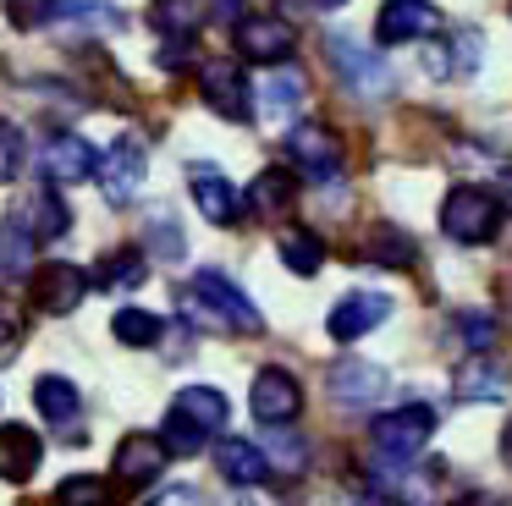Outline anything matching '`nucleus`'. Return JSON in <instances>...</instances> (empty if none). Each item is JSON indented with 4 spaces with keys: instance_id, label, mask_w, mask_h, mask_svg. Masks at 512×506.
<instances>
[{
    "instance_id": "11",
    "label": "nucleus",
    "mask_w": 512,
    "mask_h": 506,
    "mask_svg": "<svg viewBox=\"0 0 512 506\" xmlns=\"http://www.w3.org/2000/svg\"><path fill=\"white\" fill-rule=\"evenodd\" d=\"M28 292H34V303L45 308V314H72V308L83 303V292H89V275L78 270V264H39L34 281H28Z\"/></svg>"
},
{
    "instance_id": "32",
    "label": "nucleus",
    "mask_w": 512,
    "mask_h": 506,
    "mask_svg": "<svg viewBox=\"0 0 512 506\" xmlns=\"http://www.w3.org/2000/svg\"><path fill=\"white\" fill-rule=\"evenodd\" d=\"M479 61H485V39H479L474 28H457L452 39H446V72H452V77H474Z\"/></svg>"
},
{
    "instance_id": "41",
    "label": "nucleus",
    "mask_w": 512,
    "mask_h": 506,
    "mask_svg": "<svg viewBox=\"0 0 512 506\" xmlns=\"http://www.w3.org/2000/svg\"><path fill=\"white\" fill-rule=\"evenodd\" d=\"M237 11H243V0H215V17H221V22H232Z\"/></svg>"
},
{
    "instance_id": "17",
    "label": "nucleus",
    "mask_w": 512,
    "mask_h": 506,
    "mask_svg": "<svg viewBox=\"0 0 512 506\" xmlns=\"http://www.w3.org/2000/svg\"><path fill=\"white\" fill-rule=\"evenodd\" d=\"M452 391H457V402H501V396L512 391V380H507V369H501L490 352H474V358L457 369Z\"/></svg>"
},
{
    "instance_id": "7",
    "label": "nucleus",
    "mask_w": 512,
    "mask_h": 506,
    "mask_svg": "<svg viewBox=\"0 0 512 506\" xmlns=\"http://www.w3.org/2000/svg\"><path fill=\"white\" fill-rule=\"evenodd\" d=\"M199 94L221 121H254V88L237 72V61H204L199 66Z\"/></svg>"
},
{
    "instance_id": "27",
    "label": "nucleus",
    "mask_w": 512,
    "mask_h": 506,
    "mask_svg": "<svg viewBox=\"0 0 512 506\" xmlns=\"http://www.w3.org/2000/svg\"><path fill=\"white\" fill-rule=\"evenodd\" d=\"M276 253H281V264H287L292 275H320V264H325V242L314 237V231H281V242H276Z\"/></svg>"
},
{
    "instance_id": "15",
    "label": "nucleus",
    "mask_w": 512,
    "mask_h": 506,
    "mask_svg": "<svg viewBox=\"0 0 512 506\" xmlns=\"http://www.w3.org/2000/svg\"><path fill=\"white\" fill-rule=\"evenodd\" d=\"M380 319H391V297H386V292H347L342 303L331 308L325 330H331V341H342V347H347V341L369 336Z\"/></svg>"
},
{
    "instance_id": "9",
    "label": "nucleus",
    "mask_w": 512,
    "mask_h": 506,
    "mask_svg": "<svg viewBox=\"0 0 512 506\" xmlns=\"http://www.w3.org/2000/svg\"><path fill=\"white\" fill-rule=\"evenodd\" d=\"M248 407H254L259 424H292V418L303 413V391H298V380H292L287 369H276V363H270V369L254 374Z\"/></svg>"
},
{
    "instance_id": "33",
    "label": "nucleus",
    "mask_w": 512,
    "mask_h": 506,
    "mask_svg": "<svg viewBox=\"0 0 512 506\" xmlns=\"http://www.w3.org/2000/svg\"><path fill=\"white\" fill-rule=\"evenodd\" d=\"M452 330L463 336L468 352H490V347H496V314H490V308H463V314L452 319Z\"/></svg>"
},
{
    "instance_id": "12",
    "label": "nucleus",
    "mask_w": 512,
    "mask_h": 506,
    "mask_svg": "<svg viewBox=\"0 0 512 506\" xmlns=\"http://www.w3.org/2000/svg\"><path fill=\"white\" fill-rule=\"evenodd\" d=\"M232 44H237V55L254 61V66H281L292 55V28L281 17H248L232 28Z\"/></svg>"
},
{
    "instance_id": "36",
    "label": "nucleus",
    "mask_w": 512,
    "mask_h": 506,
    "mask_svg": "<svg viewBox=\"0 0 512 506\" xmlns=\"http://www.w3.org/2000/svg\"><path fill=\"white\" fill-rule=\"evenodd\" d=\"M23 154H28L23 132H17V127H0V182H17V171H23Z\"/></svg>"
},
{
    "instance_id": "34",
    "label": "nucleus",
    "mask_w": 512,
    "mask_h": 506,
    "mask_svg": "<svg viewBox=\"0 0 512 506\" xmlns=\"http://www.w3.org/2000/svg\"><path fill=\"white\" fill-rule=\"evenodd\" d=\"M149 248H155L160 264H177L182 259V231H177V220H171V215L149 220Z\"/></svg>"
},
{
    "instance_id": "21",
    "label": "nucleus",
    "mask_w": 512,
    "mask_h": 506,
    "mask_svg": "<svg viewBox=\"0 0 512 506\" xmlns=\"http://www.w3.org/2000/svg\"><path fill=\"white\" fill-rule=\"evenodd\" d=\"M171 413L188 418L199 435L215 440V429L226 424V396L215 391V385H188V391H177V402H171Z\"/></svg>"
},
{
    "instance_id": "26",
    "label": "nucleus",
    "mask_w": 512,
    "mask_h": 506,
    "mask_svg": "<svg viewBox=\"0 0 512 506\" xmlns=\"http://www.w3.org/2000/svg\"><path fill=\"white\" fill-rule=\"evenodd\" d=\"M34 402H39V413H45L50 424H72L78 407H83V396H78V385H72L67 374H45V380L34 385Z\"/></svg>"
},
{
    "instance_id": "8",
    "label": "nucleus",
    "mask_w": 512,
    "mask_h": 506,
    "mask_svg": "<svg viewBox=\"0 0 512 506\" xmlns=\"http://www.w3.org/2000/svg\"><path fill=\"white\" fill-rule=\"evenodd\" d=\"M386 369L380 363H364V358H342L325 369V391H331V402L342 407H375L380 396H386Z\"/></svg>"
},
{
    "instance_id": "24",
    "label": "nucleus",
    "mask_w": 512,
    "mask_h": 506,
    "mask_svg": "<svg viewBox=\"0 0 512 506\" xmlns=\"http://www.w3.org/2000/svg\"><path fill=\"white\" fill-rule=\"evenodd\" d=\"M204 22V0H155L149 6V28L166 39H193Z\"/></svg>"
},
{
    "instance_id": "25",
    "label": "nucleus",
    "mask_w": 512,
    "mask_h": 506,
    "mask_svg": "<svg viewBox=\"0 0 512 506\" xmlns=\"http://www.w3.org/2000/svg\"><path fill=\"white\" fill-rule=\"evenodd\" d=\"M292 193H298V187H292V171L270 165V171L254 176V187L243 193V204H254L259 215H287V209H292Z\"/></svg>"
},
{
    "instance_id": "42",
    "label": "nucleus",
    "mask_w": 512,
    "mask_h": 506,
    "mask_svg": "<svg viewBox=\"0 0 512 506\" xmlns=\"http://www.w3.org/2000/svg\"><path fill=\"white\" fill-rule=\"evenodd\" d=\"M501 457H507V468H512V418L501 424Z\"/></svg>"
},
{
    "instance_id": "37",
    "label": "nucleus",
    "mask_w": 512,
    "mask_h": 506,
    "mask_svg": "<svg viewBox=\"0 0 512 506\" xmlns=\"http://www.w3.org/2000/svg\"><path fill=\"white\" fill-rule=\"evenodd\" d=\"M23 330H28V314L17 308V297L0 292V352L17 347V341H23Z\"/></svg>"
},
{
    "instance_id": "29",
    "label": "nucleus",
    "mask_w": 512,
    "mask_h": 506,
    "mask_svg": "<svg viewBox=\"0 0 512 506\" xmlns=\"http://www.w3.org/2000/svg\"><path fill=\"white\" fill-rule=\"evenodd\" d=\"M369 259H375V264H391V270H413V264H419V248H413L408 231L375 226V231H369Z\"/></svg>"
},
{
    "instance_id": "2",
    "label": "nucleus",
    "mask_w": 512,
    "mask_h": 506,
    "mask_svg": "<svg viewBox=\"0 0 512 506\" xmlns=\"http://www.w3.org/2000/svg\"><path fill=\"white\" fill-rule=\"evenodd\" d=\"M441 231H446L452 242H463V248L490 242V237L501 231V204H496V193H490V187H474V182L452 187V193H446V204H441Z\"/></svg>"
},
{
    "instance_id": "10",
    "label": "nucleus",
    "mask_w": 512,
    "mask_h": 506,
    "mask_svg": "<svg viewBox=\"0 0 512 506\" xmlns=\"http://www.w3.org/2000/svg\"><path fill=\"white\" fill-rule=\"evenodd\" d=\"M188 187H193V204H199V215L210 220V226H237V220H243V193H237L215 165H204V160L188 165Z\"/></svg>"
},
{
    "instance_id": "28",
    "label": "nucleus",
    "mask_w": 512,
    "mask_h": 506,
    "mask_svg": "<svg viewBox=\"0 0 512 506\" xmlns=\"http://www.w3.org/2000/svg\"><path fill=\"white\" fill-rule=\"evenodd\" d=\"M111 336L122 341V347H160V336H166V319L149 314V308H122V314L111 319Z\"/></svg>"
},
{
    "instance_id": "38",
    "label": "nucleus",
    "mask_w": 512,
    "mask_h": 506,
    "mask_svg": "<svg viewBox=\"0 0 512 506\" xmlns=\"http://www.w3.org/2000/svg\"><path fill=\"white\" fill-rule=\"evenodd\" d=\"M149 506H204V495L193 490V484H171V490H160Z\"/></svg>"
},
{
    "instance_id": "3",
    "label": "nucleus",
    "mask_w": 512,
    "mask_h": 506,
    "mask_svg": "<svg viewBox=\"0 0 512 506\" xmlns=\"http://www.w3.org/2000/svg\"><path fill=\"white\" fill-rule=\"evenodd\" d=\"M430 435H435V407H424V402L391 407V413H380L375 424H369V440H375V451L386 462L419 457V451L430 446Z\"/></svg>"
},
{
    "instance_id": "35",
    "label": "nucleus",
    "mask_w": 512,
    "mask_h": 506,
    "mask_svg": "<svg viewBox=\"0 0 512 506\" xmlns=\"http://www.w3.org/2000/svg\"><path fill=\"white\" fill-rule=\"evenodd\" d=\"M0 6H6V17H12L17 28H45L61 11V0H0Z\"/></svg>"
},
{
    "instance_id": "14",
    "label": "nucleus",
    "mask_w": 512,
    "mask_h": 506,
    "mask_svg": "<svg viewBox=\"0 0 512 506\" xmlns=\"http://www.w3.org/2000/svg\"><path fill=\"white\" fill-rule=\"evenodd\" d=\"M39 165H45V176L56 187H72V182H89V176H94L100 149H94V143H83L78 132H56V138L39 149Z\"/></svg>"
},
{
    "instance_id": "19",
    "label": "nucleus",
    "mask_w": 512,
    "mask_h": 506,
    "mask_svg": "<svg viewBox=\"0 0 512 506\" xmlns=\"http://www.w3.org/2000/svg\"><path fill=\"white\" fill-rule=\"evenodd\" d=\"M39 457H45V446H39V435L28 424H0V479H34Z\"/></svg>"
},
{
    "instance_id": "23",
    "label": "nucleus",
    "mask_w": 512,
    "mask_h": 506,
    "mask_svg": "<svg viewBox=\"0 0 512 506\" xmlns=\"http://www.w3.org/2000/svg\"><path fill=\"white\" fill-rule=\"evenodd\" d=\"M303 72H292V66H281V72H270L265 83H259V116H292V110L303 105Z\"/></svg>"
},
{
    "instance_id": "30",
    "label": "nucleus",
    "mask_w": 512,
    "mask_h": 506,
    "mask_svg": "<svg viewBox=\"0 0 512 506\" xmlns=\"http://www.w3.org/2000/svg\"><path fill=\"white\" fill-rule=\"evenodd\" d=\"M56 506H116V490L100 473H72L56 484Z\"/></svg>"
},
{
    "instance_id": "18",
    "label": "nucleus",
    "mask_w": 512,
    "mask_h": 506,
    "mask_svg": "<svg viewBox=\"0 0 512 506\" xmlns=\"http://www.w3.org/2000/svg\"><path fill=\"white\" fill-rule=\"evenodd\" d=\"M12 220L34 242H56V237H67V231H72V209L61 204V193H28L23 209H17Z\"/></svg>"
},
{
    "instance_id": "16",
    "label": "nucleus",
    "mask_w": 512,
    "mask_h": 506,
    "mask_svg": "<svg viewBox=\"0 0 512 506\" xmlns=\"http://www.w3.org/2000/svg\"><path fill=\"white\" fill-rule=\"evenodd\" d=\"M166 462H171V451L160 446V435L133 429V435H122V446H116V479L138 490V484L160 479V473H166Z\"/></svg>"
},
{
    "instance_id": "13",
    "label": "nucleus",
    "mask_w": 512,
    "mask_h": 506,
    "mask_svg": "<svg viewBox=\"0 0 512 506\" xmlns=\"http://www.w3.org/2000/svg\"><path fill=\"white\" fill-rule=\"evenodd\" d=\"M435 28H441V11L430 0H386L375 17L380 44H413V39H430Z\"/></svg>"
},
{
    "instance_id": "40",
    "label": "nucleus",
    "mask_w": 512,
    "mask_h": 506,
    "mask_svg": "<svg viewBox=\"0 0 512 506\" xmlns=\"http://www.w3.org/2000/svg\"><path fill=\"white\" fill-rule=\"evenodd\" d=\"M287 6H303V11H336V6H347V0H287Z\"/></svg>"
},
{
    "instance_id": "20",
    "label": "nucleus",
    "mask_w": 512,
    "mask_h": 506,
    "mask_svg": "<svg viewBox=\"0 0 512 506\" xmlns=\"http://www.w3.org/2000/svg\"><path fill=\"white\" fill-rule=\"evenodd\" d=\"M215 468H221V479L243 484V490L270 479V462H265V451H259L254 440H215Z\"/></svg>"
},
{
    "instance_id": "5",
    "label": "nucleus",
    "mask_w": 512,
    "mask_h": 506,
    "mask_svg": "<svg viewBox=\"0 0 512 506\" xmlns=\"http://www.w3.org/2000/svg\"><path fill=\"white\" fill-rule=\"evenodd\" d=\"M144 176H149V143L138 138V132H122V138L105 149V160L94 165V182H100L105 204H133Z\"/></svg>"
},
{
    "instance_id": "6",
    "label": "nucleus",
    "mask_w": 512,
    "mask_h": 506,
    "mask_svg": "<svg viewBox=\"0 0 512 506\" xmlns=\"http://www.w3.org/2000/svg\"><path fill=\"white\" fill-rule=\"evenodd\" d=\"M287 160L303 182H336L342 176V138L320 121H298L287 132Z\"/></svg>"
},
{
    "instance_id": "39",
    "label": "nucleus",
    "mask_w": 512,
    "mask_h": 506,
    "mask_svg": "<svg viewBox=\"0 0 512 506\" xmlns=\"http://www.w3.org/2000/svg\"><path fill=\"white\" fill-rule=\"evenodd\" d=\"M490 193H496V204H501V215H512V165L507 171L496 176V187H490Z\"/></svg>"
},
{
    "instance_id": "4",
    "label": "nucleus",
    "mask_w": 512,
    "mask_h": 506,
    "mask_svg": "<svg viewBox=\"0 0 512 506\" xmlns=\"http://www.w3.org/2000/svg\"><path fill=\"white\" fill-rule=\"evenodd\" d=\"M182 297H193L199 308H210L226 330H243V336H259V330H265V319H259L254 303H248V292L237 281H226L221 270H199L188 286H182Z\"/></svg>"
},
{
    "instance_id": "1",
    "label": "nucleus",
    "mask_w": 512,
    "mask_h": 506,
    "mask_svg": "<svg viewBox=\"0 0 512 506\" xmlns=\"http://www.w3.org/2000/svg\"><path fill=\"white\" fill-rule=\"evenodd\" d=\"M325 55H331L336 77H342L358 99H386L391 88H397L391 61L380 50H369L364 39H353V33H325Z\"/></svg>"
},
{
    "instance_id": "31",
    "label": "nucleus",
    "mask_w": 512,
    "mask_h": 506,
    "mask_svg": "<svg viewBox=\"0 0 512 506\" xmlns=\"http://www.w3.org/2000/svg\"><path fill=\"white\" fill-rule=\"evenodd\" d=\"M34 270V237L17 220H0V275H23Z\"/></svg>"
},
{
    "instance_id": "22",
    "label": "nucleus",
    "mask_w": 512,
    "mask_h": 506,
    "mask_svg": "<svg viewBox=\"0 0 512 506\" xmlns=\"http://www.w3.org/2000/svg\"><path fill=\"white\" fill-rule=\"evenodd\" d=\"M149 275V259L138 248H111L94 259V286L100 292H127V286H138Z\"/></svg>"
}]
</instances>
